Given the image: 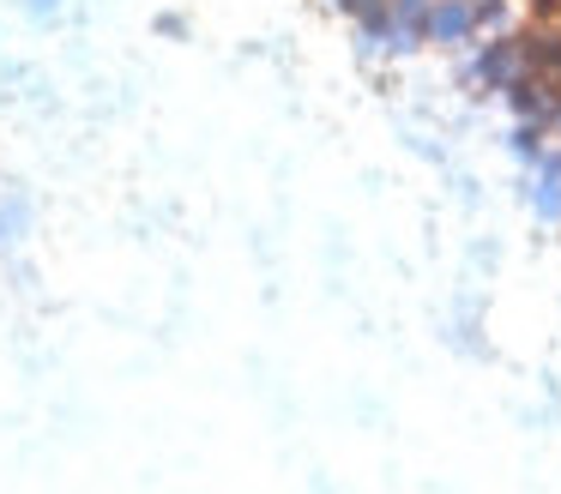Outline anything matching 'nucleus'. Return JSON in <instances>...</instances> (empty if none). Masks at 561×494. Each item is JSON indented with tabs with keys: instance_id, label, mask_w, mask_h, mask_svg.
<instances>
[{
	"instance_id": "obj_9",
	"label": "nucleus",
	"mask_w": 561,
	"mask_h": 494,
	"mask_svg": "<svg viewBox=\"0 0 561 494\" xmlns=\"http://www.w3.org/2000/svg\"><path fill=\"white\" fill-rule=\"evenodd\" d=\"M477 12H489V7H513V0H471Z\"/></svg>"
},
{
	"instance_id": "obj_3",
	"label": "nucleus",
	"mask_w": 561,
	"mask_h": 494,
	"mask_svg": "<svg viewBox=\"0 0 561 494\" xmlns=\"http://www.w3.org/2000/svg\"><path fill=\"white\" fill-rule=\"evenodd\" d=\"M501 103H507V115H513V120H543V127H549V115H556V103H561V84H549L543 72L525 67L519 79H513L507 91H501Z\"/></svg>"
},
{
	"instance_id": "obj_6",
	"label": "nucleus",
	"mask_w": 561,
	"mask_h": 494,
	"mask_svg": "<svg viewBox=\"0 0 561 494\" xmlns=\"http://www.w3.org/2000/svg\"><path fill=\"white\" fill-rule=\"evenodd\" d=\"M525 199H531V211L543 217V223H561V175L531 169V187H525Z\"/></svg>"
},
{
	"instance_id": "obj_1",
	"label": "nucleus",
	"mask_w": 561,
	"mask_h": 494,
	"mask_svg": "<svg viewBox=\"0 0 561 494\" xmlns=\"http://www.w3.org/2000/svg\"><path fill=\"white\" fill-rule=\"evenodd\" d=\"M525 72V43H519V31H507V36H477L471 48H465V60H459V84L465 91H477V96H501L513 79Z\"/></svg>"
},
{
	"instance_id": "obj_8",
	"label": "nucleus",
	"mask_w": 561,
	"mask_h": 494,
	"mask_svg": "<svg viewBox=\"0 0 561 494\" xmlns=\"http://www.w3.org/2000/svg\"><path fill=\"white\" fill-rule=\"evenodd\" d=\"M25 12H31V19H55V12H61V0H25Z\"/></svg>"
},
{
	"instance_id": "obj_4",
	"label": "nucleus",
	"mask_w": 561,
	"mask_h": 494,
	"mask_svg": "<svg viewBox=\"0 0 561 494\" xmlns=\"http://www.w3.org/2000/svg\"><path fill=\"white\" fill-rule=\"evenodd\" d=\"M549 145H556V133H549L543 120H513V133H507V151L519 157L525 169H543Z\"/></svg>"
},
{
	"instance_id": "obj_5",
	"label": "nucleus",
	"mask_w": 561,
	"mask_h": 494,
	"mask_svg": "<svg viewBox=\"0 0 561 494\" xmlns=\"http://www.w3.org/2000/svg\"><path fill=\"white\" fill-rule=\"evenodd\" d=\"M428 7L435 0H392V24H399V55H416L428 43Z\"/></svg>"
},
{
	"instance_id": "obj_7",
	"label": "nucleus",
	"mask_w": 561,
	"mask_h": 494,
	"mask_svg": "<svg viewBox=\"0 0 561 494\" xmlns=\"http://www.w3.org/2000/svg\"><path fill=\"white\" fill-rule=\"evenodd\" d=\"M19 223H25V205H7V217H0V241H13Z\"/></svg>"
},
{
	"instance_id": "obj_2",
	"label": "nucleus",
	"mask_w": 561,
	"mask_h": 494,
	"mask_svg": "<svg viewBox=\"0 0 561 494\" xmlns=\"http://www.w3.org/2000/svg\"><path fill=\"white\" fill-rule=\"evenodd\" d=\"M477 36H483V31H477V7H471V0H435V7H428V43H435V48L465 55Z\"/></svg>"
}]
</instances>
